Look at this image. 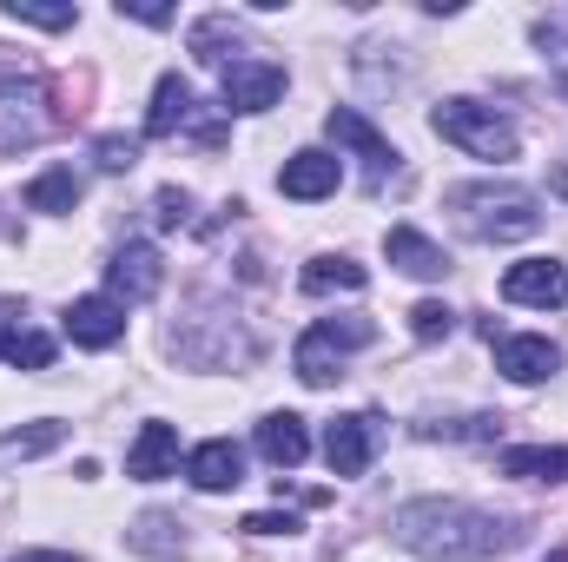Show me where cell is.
Instances as JSON below:
<instances>
[{
  "instance_id": "obj_1",
  "label": "cell",
  "mask_w": 568,
  "mask_h": 562,
  "mask_svg": "<svg viewBox=\"0 0 568 562\" xmlns=\"http://www.w3.org/2000/svg\"><path fill=\"white\" fill-rule=\"evenodd\" d=\"M516 536L523 530L496 523L489 510L443 503V496H424V503H404L397 510V543L429 556V562H489V556H503Z\"/></svg>"
},
{
  "instance_id": "obj_2",
  "label": "cell",
  "mask_w": 568,
  "mask_h": 562,
  "mask_svg": "<svg viewBox=\"0 0 568 562\" xmlns=\"http://www.w3.org/2000/svg\"><path fill=\"white\" fill-rule=\"evenodd\" d=\"M449 212L463 219L469 239H529L542 225L536 192H523V185H456Z\"/></svg>"
},
{
  "instance_id": "obj_3",
  "label": "cell",
  "mask_w": 568,
  "mask_h": 562,
  "mask_svg": "<svg viewBox=\"0 0 568 562\" xmlns=\"http://www.w3.org/2000/svg\"><path fill=\"white\" fill-rule=\"evenodd\" d=\"M429 127L449 145H463L469 159H516V127L496 113V107H476V100H443L429 113Z\"/></svg>"
},
{
  "instance_id": "obj_4",
  "label": "cell",
  "mask_w": 568,
  "mask_h": 562,
  "mask_svg": "<svg viewBox=\"0 0 568 562\" xmlns=\"http://www.w3.org/2000/svg\"><path fill=\"white\" fill-rule=\"evenodd\" d=\"M377 443H384V418H377V411L337 418L324 430V463H331V476H364L371 456H377Z\"/></svg>"
},
{
  "instance_id": "obj_5",
  "label": "cell",
  "mask_w": 568,
  "mask_h": 562,
  "mask_svg": "<svg viewBox=\"0 0 568 562\" xmlns=\"http://www.w3.org/2000/svg\"><path fill=\"white\" fill-rule=\"evenodd\" d=\"M219 93H225L232 113H265V107H278V93H284V67H272V60H232Z\"/></svg>"
},
{
  "instance_id": "obj_6",
  "label": "cell",
  "mask_w": 568,
  "mask_h": 562,
  "mask_svg": "<svg viewBox=\"0 0 568 562\" xmlns=\"http://www.w3.org/2000/svg\"><path fill=\"white\" fill-rule=\"evenodd\" d=\"M159 284H165V265H159L152 245H120V252H113V265H106V298H113L120 311H126V304H145Z\"/></svg>"
},
{
  "instance_id": "obj_7",
  "label": "cell",
  "mask_w": 568,
  "mask_h": 562,
  "mask_svg": "<svg viewBox=\"0 0 568 562\" xmlns=\"http://www.w3.org/2000/svg\"><path fill=\"white\" fill-rule=\"evenodd\" d=\"M60 324H67V338H73L80 351H113V344L126 338V311H120L113 298H73Z\"/></svg>"
},
{
  "instance_id": "obj_8",
  "label": "cell",
  "mask_w": 568,
  "mask_h": 562,
  "mask_svg": "<svg viewBox=\"0 0 568 562\" xmlns=\"http://www.w3.org/2000/svg\"><path fill=\"white\" fill-rule=\"evenodd\" d=\"M503 298H509V304L556 311V304L568 298V265H556V259H523V265L503 272Z\"/></svg>"
},
{
  "instance_id": "obj_9",
  "label": "cell",
  "mask_w": 568,
  "mask_h": 562,
  "mask_svg": "<svg viewBox=\"0 0 568 562\" xmlns=\"http://www.w3.org/2000/svg\"><path fill=\"white\" fill-rule=\"evenodd\" d=\"M33 107H40V87L33 80H7L0 87V152H20V145L47 140V120Z\"/></svg>"
},
{
  "instance_id": "obj_10",
  "label": "cell",
  "mask_w": 568,
  "mask_h": 562,
  "mask_svg": "<svg viewBox=\"0 0 568 562\" xmlns=\"http://www.w3.org/2000/svg\"><path fill=\"white\" fill-rule=\"evenodd\" d=\"M185 476H192V490H205V496L239 490V483H245V450H239L232 436H212V443H199V450L185 456Z\"/></svg>"
},
{
  "instance_id": "obj_11",
  "label": "cell",
  "mask_w": 568,
  "mask_h": 562,
  "mask_svg": "<svg viewBox=\"0 0 568 562\" xmlns=\"http://www.w3.org/2000/svg\"><path fill=\"white\" fill-rule=\"evenodd\" d=\"M337 179H344L337 152H317V145H311V152H291V159H284L278 192H284V199H304V205H311V199H331V192H337Z\"/></svg>"
},
{
  "instance_id": "obj_12",
  "label": "cell",
  "mask_w": 568,
  "mask_h": 562,
  "mask_svg": "<svg viewBox=\"0 0 568 562\" xmlns=\"http://www.w3.org/2000/svg\"><path fill=\"white\" fill-rule=\"evenodd\" d=\"M324 127H331V140H337V145H351V152H357V159H364L377 179L397 165V145L384 140V133H377V127H371L357 107H331V120H324Z\"/></svg>"
},
{
  "instance_id": "obj_13",
  "label": "cell",
  "mask_w": 568,
  "mask_h": 562,
  "mask_svg": "<svg viewBox=\"0 0 568 562\" xmlns=\"http://www.w3.org/2000/svg\"><path fill=\"white\" fill-rule=\"evenodd\" d=\"M172 470H179V430L172 423H140V436L126 450V476L133 483H159Z\"/></svg>"
},
{
  "instance_id": "obj_14",
  "label": "cell",
  "mask_w": 568,
  "mask_h": 562,
  "mask_svg": "<svg viewBox=\"0 0 568 562\" xmlns=\"http://www.w3.org/2000/svg\"><path fill=\"white\" fill-rule=\"evenodd\" d=\"M496 371L516 378V384H542V378L562 371V351H556L549 338H503V344H496Z\"/></svg>"
},
{
  "instance_id": "obj_15",
  "label": "cell",
  "mask_w": 568,
  "mask_h": 562,
  "mask_svg": "<svg viewBox=\"0 0 568 562\" xmlns=\"http://www.w3.org/2000/svg\"><path fill=\"white\" fill-rule=\"evenodd\" d=\"M258 456H265L272 470H297V463L311 456V430H304V418L272 411V418L258 423Z\"/></svg>"
},
{
  "instance_id": "obj_16",
  "label": "cell",
  "mask_w": 568,
  "mask_h": 562,
  "mask_svg": "<svg viewBox=\"0 0 568 562\" xmlns=\"http://www.w3.org/2000/svg\"><path fill=\"white\" fill-rule=\"evenodd\" d=\"M384 252H390V265H397V272H410V279H443V272H449L443 245H436V239H424L417 225H390Z\"/></svg>"
},
{
  "instance_id": "obj_17",
  "label": "cell",
  "mask_w": 568,
  "mask_h": 562,
  "mask_svg": "<svg viewBox=\"0 0 568 562\" xmlns=\"http://www.w3.org/2000/svg\"><path fill=\"white\" fill-rule=\"evenodd\" d=\"M503 476H529V483H568V443H523L496 456Z\"/></svg>"
},
{
  "instance_id": "obj_18",
  "label": "cell",
  "mask_w": 568,
  "mask_h": 562,
  "mask_svg": "<svg viewBox=\"0 0 568 562\" xmlns=\"http://www.w3.org/2000/svg\"><path fill=\"white\" fill-rule=\"evenodd\" d=\"M291 371H297L311 391H324V384H337V378H344V351H337V344L311 324V331L297 338V351H291Z\"/></svg>"
},
{
  "instance_id": "obj_19",
  "label": "cell",
  "mask_w": 568,
  "mask_h": 562,
  "mask_svg": "<svg viewBox=\"0 0 568 562\" xmlns=\"http://www.w3.org/2000/svg\"><path fill=\"white\" fill-rule=\"evenodd\" d=\"M179 127H192V87H185L179 73H165V80L152 87V113H145V133H152V140H172Z\"/></svg>"
},
{
  "instance_id": "obj_20",
  "label": "cell",
  "mask_w": 568,
  "mask_h": 562,
  "mask_svg": "<svg viewBox=\"0 0 568 562\" xmlns=\"http://www.w3.org/2000/svg\"><path fill=\"white\" fill-rule=\"evenodd\" d=\"M73 205H80L73 165H53V172H40V179L27 185V212H73Z\"/></svg>"
},
{
  "instance_id": "obj_21",
  "label": "cell",
  "mask_w": 568,
  "mask_h": 562,
  "mask_svg": "<svg viewBox=\"0 0 568 562\" xmlns=\"http://www.w3.org/2000/svg\"><path fill=\"white\" fill-rule=\"evenodd\" d=\"M67 443V423L40 418L27 423V430H13V436H0V463H27V456H47V450H60Z\"/></svg>"
},
{
  "instance_id": "obj_22",
  "label": "cell",
  "mask_w": 568,
  "mask_h": 562,
  "mask_svg": "<svg viewBox=\"0 0 568 562\" xmlns=\"http://www.w3.org/2000/svg\"><path fill=\"white\" fill-rule=\"evenodd\" d=\"M245 33L232 27V13H212V20H199L192 27V53L205 60V67H232V47H239Z\"/></svg>"
},
{
  "instance_id": "obj_23",
  "label": "cell",
  "mask_w": 568,
  "mask_h": 562,
  "mask_svg": "<svg viewBox=\"0 0 568 562\" xmlns=\"http://www.w3.org/2000/svg\"><path fill=\"white\" fill-rule=\"evenodd\" d=\"M304 291L324 298V291H364V265L357 259H311L304 265Z\"/></svg>"
},
{
  "instance_id": "obj_24",
  "label": "cell",
  "mask_w": 568,
  "mask_h": 562,
  "mask_svg": "<svg viewBox=\"0 0 568 562\" xmlns=\"http://www.w3.org/2000/svg\"><path fill=\"white\" fill-rule=\"evenodd\" d=\"M133 550H145V556H179L185 550V523L179 516H140V530H133Z\"/></svg>"
},
{
  "instance_id": "obj_25",
  "label": "cell",
  "mask_w": 568,
  "mask_h": 562,
  "mask_svg": "<svg viewBox=\"0 0 568 562\" xmlns=\"http://www.w3.org/2000/svg\"><path fill=\"white\" fill-rule=\"evenodd\" d=\"M0 358H7L13 371H47V364H53V338H47V331H33V324H20V331L0 344Z\"/></svg>"
},
{
  "instance_id": "obj_26",
  "label": "cell",
  "mask_w": 568,
  "mask_h": 562,
  "mask_svg": "<svg viewBox=\"0 0 568 562\" xmlns=\"http://www.w3.org/2000/svg\"><path fill=\"white\" fill-rule=\"evenodd\" d=\"M449 331H456V311H449L443 298H424V304L410 311V338H417V344H443Z\"/></svg>"
},
{
  "instance_id": "obj_27",
  "label": "cell",
  "mask_w": 568,
  "mask_h": 562,
  "mask_svg": "<svg viewBox=\"0 0 568 562\" xmlns=\"http://www.w3.org/2000/svg\"><path fill=\"white\" fill-rule=\"evenodd\" d=\"M7 20H20V27H47V33H67L80 13H73V7H33V0H7Z\"/></svg>"
},
{
  "instance_id": "obj_28",
  "label": "cell",
  "mask_w": 568,
  "mask_h": 562,
  "mask_svg": "<svg viewBox=\"0 0 568 562\" xmlns=\"http://www.w3.org/2000/svg\"><path fill=\"white\" fill-rule=\"evenodd\" d=\"M317 331H324L337 351H364V344H377V324H371V318H324Z\"/></svg>"
},
{
  "instance_id": "obj_29",
  "label": "cell",
  "mask_w": 568,
  "mask_h": 562,
  "mask_svg": "<svg viewBox=\"0 0 568 562\" xmlns=\"http://www.w3.org/2000/svg\"><path fill=\"white\" fill-rule=\"evenodd\" d=\"M93 159H100V172H133V165H140V140H126V133H106V140L93 145Z\"/></svg>"
},
{
  "instance_id": "obj_30",
  "label": "cell",
  "mask_w": 568,
  "mask_h": 562,
  "mask_svg": "<svg viewBox=\"0 0 568 562\" xmlns=\"http://www.w3.org/2000/svg\"><path fill=\"white\" fill-rule=\"evenodd\" d=\"M152 219H159V225H165V232H179V225H185V219H192V199H185V192H179V185H165V192H159V199H152Z\"/></svg>"
},
{
  "instance_id": "obj_31",
  "label": "cell",
  "mask_w": 568,
  "mask_h": 562,
  "mask_svg": "<svg viewBox=\"0 0 568 562\" xmlns=\"http://www.w3.org/2000/svg\"><path fill=\"white\" fill-rule=\"evenodd\" d=\"M245 530H252V536H291L297 516H272V510H258V516H245Z\"/></svg>"
},
{
  "instance_id": "obj_32",
  "label": "cell",
  "mask_w": 568,
  "mask_h": 562,
  "mask_svg": "<svg viewBox=\"0 0 568 562\" xmlns=\"http://www.w3.org/2000/svg\"><path fill=\"white\" fill-rule=\"evenodd\" d=\"M536 47H568V13H556V20H536Z\"/></svg>"
},
{
  "instance_id": "obj_33",
  "label": "cell",
  "mask_w": 568,
  "mask_h": 562,
  "mask_svg": "<svg viewBox=\"0 0 568 562\" xmlns=\"http://www.w3.org/2000/svg\"><path fill=\"white\" fill-rule=\"evenodd\" d=\"M120 13H133L145 27H165V20H172V7H152V0H120Z\"/></svg>"
},
{
  "instance_id": "obj_34",
  "label": "cell",
  "mask_w": 568,
  "mask_h": 562,
  "mask_svg": "<svg viewBox=\"0 0 568 562\" xmlns=\"http://www.w3.org/2000/svg\"><path fill=\"white\" fill-rule=\"evenodd\" d=\"M13 331H20V304H0V344H7Z\"/></svg>"
},
{
  "instance_id": "obj_35",
  "label": "cell",
  "mask_w": 568,
  "mask_h": 562,
  "mask_svg": "<svg viewBox=\"0 0 568 562\" xmlns=\"http://www.w3.org/2000/svg\"><path fill=\"white\" fill-rule=\"evenodd\" d=\"M13 562H73V556H60V550H33V556H13Z\"/></svg>"
},
{
  "instance_id": "obj_36",
  "label": "cell",
  "mask_w": 568,
  "mask_h": 562,
  "mask_svg": "<svg viewBox=\"0 0 568 562\" xmlns=\"http://www.w3.org/2000/svg\"><path fill=\"white\" fill-rule=\"evenodd\" d=\"M549 562H568V550H556V556H549Z\"/></svg>"
}]
</instances>
